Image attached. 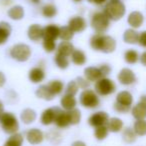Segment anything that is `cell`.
<instances>
[{"label":"cell","instance_id":"43","mask_svg":"<svg viewBox=\"0 0 146 146\" xmlns=\"http://www.w3.org/2000/svg\"><path fill=\"white\" fill-rule=\"evenodd\" d=\"M56 137H61V135H60V133H59V132L54 131V130H52V131L48 132V133L46 134V138L52 144H58L59 143V142L56 140Z\"/></svg>","mask_w":146,"mask_h":146},{"label":"cell","instance_id":"45","mask_svg":"<svg viewBox=\"0 0 146 146\" xmlns=\"http://www.w3.org/2000/svg\"><path fill=\"white\" fill-rule=\"evenodd\" d=\"M138 44H139L140 46L146 48V30L142 31V32L139 34V40H138Z\"/></svg>","mask_w":146,"mask_h":146},{"label":"cell","instance_id":"39","mask_svg":"<svg viewBox=\"0 0 146 146\" xmlns=\"http://www.w3.org/2000/svg\"><path fill=\"white\" fill-rule=\"evenodd\" d=\"M108 133H109V130H108L106 125L95 127V129H94V137L97 140H99V141H102V140L105 139L108 136Z\"/></svg>","mask_w":146,"mask_h":146},{"label":"cell","instance_id":"4","mask_svg":"<svg viewBox=\"0 0 146 146\" xmlns=\"http://www.w3.org/2000/svg\"><path fill=\"white\" fill-rule=\"evenodd\" d=\"M90 25L96 33L104 34L110 26V19L103 11H97L91 15Z\"/></svg>","mask_w":146,"mask_h":146},{"label":"cell","instance_id":"16","mask_svg":"<svg viewBox=\"0 0 146 146\" xmlns=\"http://www.w3.org/2000/svg\"><path fill=\"white\" fill-rule=\"evenodd\" d=\"M60 27L56 24H48L43 27V39H50L56 41L59 38Z\"/></svg>","mask_w":146,"mask_h":146},{"label":"cell","instance_id":"24","mask_svg":"<svg viewBox=\"0 0 146 146\" xmlns=\"http://www.w3.org/2000/svg\"><path fill=\"white\" fill-rule=\"evenodd\" d=\"M131 114L136 120L146 119V105L142 102L138 101L131 108Z\"/></svg>","mask_w":146,"mask_h":146},{"label":"cell","instance_id":"9","mask_svg":"<svg viewBox=\"0 0 146 146\" xmlns=\"http://www.w3.org/2000/svg\"><path fill=\"white\" fill-rule=\"evenodd\" d=\"M109 120V115L105 111H96L92 113L88 118V124L92 127H99L106 125Z\"/></svg>","mask_w":146,"mask_h":146},{"label":"cell","instance_id":"49","mask_svg":"<svg viewBox=\"0 0 146 146\" xmlns=\"http://www.w3.org/2000/svg\"><path fill=\"white\" fill-rule=\"evenodd\" d=\"M71 146H87V145H86V143L84 141H81V140H76V141H74L72 144H71Z\"/></svg>","mask_w":146,"mask_h":146},{"label":"cell","instance_id":"42","mask_svg":"<svg viewBox=\"0 0 146 146\" xmlns=\"http://www.w3.org/2000/svg\"><path fill=\"white\" fill-rule=\"evenodd\" d=\"M76 82L78 84V87L79 89H82V90H85V89H88L90 86V83L85 77H77L76 78Z\"/></svg>","mask_w":146,"mask_h":146},{"label":"cell","instance_id":"8","mask_svg":"<svg viewBox=\"0 0 146 146\" xmlns=\"http://www.w3.org/2000/svg\"><path fill=\"white\" fill-rule=\"evenodd\" d=\"M94 91L99 96H108L116 91V84L112 79L108 77H102L95 82Z\"/></svg>","mask_w":146,"mask_h":146},{"label":"cell","instance_id":"7","mask_svg":"<svg viewBox=\"0 0 146 146\" xmlns=\"http://www.w3.org/2000/svg\"><path fill=\"white\" fill-rule=\"evenodd\" d=\"M9 54H10L11 58L18 62H26L31 57L32 50H31L30 46L25 43H17L10 48Z\"/></svg>","mask_w":146,"mask_h":146},{"label":"cell","instance_id":"12","mask_svg":"<svg viewBox=\"0 0 146 146\" xmlns=\"http://www.w3.org/2000/svg\"><path fill=\"white\" fill-rule=\"evenodd\" d=\"M25 138L31 145H39L42 143L45 138V135L40 129L38 128H31L28 129L25 133Z\"/></svg>","mask_w":146,"mask_h":146},{"label":"cell","instance_id":"30","mask_svg":"<svg viewBox=\"0 0 146 146\" xmlns=\"http://www.w3.org/2000/svg\"><path fill=\"white\" fill-rule=\"evenodd\" d=\"M24 143V137L21 133L17 132L10 135V137L4 142L3 146H22Z\"/></svg>","mask_w":146,"mask_h":146},{"label":"cell","instance_id":"28","mask_svg":"<svg viewBox=\"0 0 146 146\" xmlns=\"http://www.w3.org/2000/svg\"><path fill=\"white\" fill-rule=\"evenodd\" d=\"M7 15L12 20L18 21L23 19V17L25 15V10L21 5H15V6H12L11 8H9Z\"/></svg>","mask_w":146,"mask_h":146},{"label":"cell","instance_id":"36","mask_svg":"<svg viewBox=\"0 0 146 146\" xmlns=\"http://www.w3.org/2000/svg\"><path fill=\"white\" fill-rule=\"evenodd\" d=\"M54 62L56 64V66L60 69H66L69 66V59L68 57L64 56V55H61L59 53L56 52L54 56Z\"/></svg>","mask_w":146,"mask_h":146},{"label":"cell","instance_id":"40","mask_svg":"<svg viewBox=\"0 0 146 146\" xmlns=\"http://www.w3.org/2000/svg\"><path fill=\"white\" fill-rule=\"evenodd\" d=\"M78 90H79V87H78V84L76 82V80H71V81L68 82V84L66 85V88H65V94H69V95L75 96L76 94L78 93Z\"/></svg>","mask_w":146,"mask_h":146},{"label":"cell","instance_id":"13","mask_svg":"<svg viewBox=\"0 0 146 146\" xmlns=\"http://www.w3.org/2000/svg\"><path fill=\"white\" fill-rule=\"evenodd\" d=\"M68 25L74 33H81L87 27V22L82 16H73L69 19Z\"/></svg>","mask_w":146,"mask_h":146},{"label":"cell","instance_id":"25","mask_svg":"<svg viewBox=\"0 0 146 146\" xmlns=\"http://www.w3.org/2000/svg\"><path fill=\"white\" fill-rule=\"evenodd\" d=\"M75 50L74 45L70 42V41H61L58 45H57L56 52L61 55H64L66 57L71 56L73 51Z\"/></svg>","mask_w":146,"mask_h":146},{"label":"cell","instance_id":"37","mask_svg":"<svg viewBox=\"0 0 146 146\" xmlns=\"http://www.w3.org/2000/svg\"><path fill=\"white\" fill-rule=\"evenodd\" d=\"M75 33L71 30L70 27L67 26H62L60 27V34H59V38L62 41H70L72 40V38L74 37Z\"/></svg>","mask_w":146,"mask_h":146},{"label":"cell","instance_id":"29","mask_svg":"<svg viewBox=\"0 0 146 146\" xmlns=\"http://www.w3.org/2000/svg\"><path fill=\"white\" fill-rule=\"evenodd\" d=\"M106 126H107L109 132L118 133V132H120L123 129V121L118 117H112L109 118Z\"/></svg>","mask_w":146,"mask_h":146},{"label":"cell","instance_id":"2","mask_svg":"<svg viewBox=\"0 0 146 146\" xmlns=\"http://www.w3.org/2000/svg\"><path fill=\"white\" fill-rule=\"evenodd\" d=\"M103 12L110 21H118L125 15L126 7L121 0H109L105 3Z\"/></svg>","mask_w":146,"mask_h":146},{"label":"cell","instance_id":"21","mask_svg":"<svg viewBox=\"0 0 146 146\" xmlns=\"http://www.w3.org/2000/svg\"><path fill=\"white\" fill-rule=\"evenodd\" d=\"M35 95L40 99L45 100V101H51L55 97V95L51 92L47 84H42V85L39 86L35 91Z\"/></svg>","mask_w":146,"mask_h":146},{"label":"cell","instance_id":"1","mask_svg":"<svg viewBox=\"0 0 146 146\" xmlns=\"http://www.w3.org/2000/svg\"><path fill=\"white\" fill-rule=\"evenodd\" d=\"M90 47L95 51L103 53H112L116 49V40L110 35L95 33L90 38Z\"/></svg>","mask_w":146,"mask_h":146},{"label":"cell","instance_id":"52","mask_svg":"<svg viewBox=\"0 0 146 146\" xmlns=\"http://www.w3.org/2000/svg\"><path fill=\"white\" fill-rule=\"evenodd\" d=\"M31 2L35 3V4H37V3H39V2H40V0H31Z\"/></svg>","mask_w":146,"mask_h":146},{"label":"cell","instance_id":"22","mask_svg":"<svg viewBox=\"0 0 146 146\" xmlns=\"http://www.w3.org/2000/svg\"><path fill=\"white\" fill-rule=\"evenodd\" d=\"M37 118V113L34 109L32 108H25L22 110L20 114V120L23 124L25 125H29V124L33 123Z\"/></svg>","mask_w":146,"mask_h":146},{"label":"cell","instance_id":"44","mask_svg":"<svg viewBox=\"0 0 146 146\" xmlns=\"http://www.w3.org/2000/svg\"><path fill=\"white\" fill-rule=\"evenodd\" d=\"M99 69H100V71H101L103 77H107V76L109 75L110 73H111V71H112L111 66H110L109 64H106V63H104V64L100 65Z\"/></svg>","mask_w":146,"mask_h":146},{"label":"cell","instance_id":"23","mask_svg":"<svg viewBox=\"0 0 146 146\" xmlns=\"http://www.w3.org/2000/svg\"><path fill=\"white\" fill-rule=\"evenodd\" d=\"M12 32L11 25L6 21L0 22V45H3L7 42Z\"/></svg>","mask_w":146,"mask_h":146},{"label":"cell","instance_id":"5","mask_svg":"<svg viewBox=\"0 0 146 146\" xmlns=\"http://www.w3.org/2000/svg\"><path fill=\"white\" fill-rule=\"evenodd\" d=\"M0 125L3 131L9 135L17 133L19 130L18 118L11 112H4L2 117L0 118Z\"/></svg>","mask_w":146,"mask_h":146},{"label":"cell","instance_id":"34","mask_svg":"<svg viewBox=\"0 0 146 146\" xmlns=\"http://www.w3.org/2000/svg\"><path fill=\"white\" fill-rule=\"evenodd\" d=\"M47 85H48L49 89L51 90V92H52L55 96L61 94L63 89H64V83H63L62 81H60V80H52V81L49 82Z\"/></svg>","mask_w":146,"mask_h":146},{"label":"cell","instance_id":"41","mask_svg":"<svg viewBox=\"0 0 146 146\" xmlns=\"http://www.w3.org/2000/svg\"><path fill=\"white\" fill-rule=\"evenodd\" d=\"M42 46H43V49L48 53L54 52V51L57 49L56 41L50 40V39H43Z\"/></svg>","mask_w":146,"mask_h":146},{"label":"cell","instance_id":"14","mask_svg":"<svg viewBox=\"0 0 146 146\" xmlns=\"http://www.w3.org/2000/svg\"><path fill=\"white\" fill-rule=\"evenodd\" d=\"M28 78L32 83H41L45 79V71L43 67L36 66L31 68L28 72Z\"/></svg>","mask_w":146,"mask_h":146},{"label":"cell","instance_id":"46","mask_svg":"<svg viewBox=\"0 0 146 146\" xmlns=\"http://www.w3.org/2000/svg\"><path fill=\"white\" fill-rule=\"evenodd\" d=\"M5 83H6V76L2 71H0V87H3Z\"/></svg>","mask_w":146,"mask_h":146},{"label":"cell","instance_id":"48","mask_svg":"<svg viewBox=\"0 0 146 146\" xmlns=\"http://www.w3.org/2000/svg\"><path fill=\"white\" fill-rule=\"evenodd\" d=\"M139 61L143 66H146V51L141 53V55L139 57Z\"/></svg>","mask_w":146,"mask_h":146},{"label":"cell","instance_id":"15","mask_svg":"<svg viewBox=\"0 0 146 146\" xmlns=\"http://www.w3.org/2000/svg\"><path fill=\"white\" fill-rule=\"evenodd\" d=\"M127 22L130 25V27L133 29H137L143 25L144 16L139 11H132L129 13L127 17Z\"/></svg>","mask_w":146,"mask_h":146},{"label":"cell","instance_id":"31","mask_svg":"<svg viewBox=\"0 0 146 146\" xmlns=\"http://www.w3.org/2000/svg\"><path fill=\"white\" fill-rule=\"evenodd\" d=\"M57 7L52 3H47L41 9V13L45 18H53L57 15Z\"/></svg>","mask_w":146,"mask_h":146},{"label":"cell","instance_id":"26","mask_svg":"<svg viewBox=\"0 0 146 146\" xmlns=\"http://www.w3.org/2000/svg\"><path fill=\"white\" fill-rule=\"evenodd\" d=\"M139 34L140 33H138L136 29H126L123 33V41L127 44H137L139 40Z\"/></svg>","mask_w":146,"mask_h":146},{"label":"cell","instance_id":"38","mask_svg":"<svg viewBox=\"0 0 146 146\" xmlns=\"http://www.w3.org/2000/svg\"><path fill=\"white\" fill-rule=\"evenodd\" d=\"M69 113V118H70V124L71 125H77L80 123L82 118L81 111L77 108H74V109L68 111Z\"/></svg>","mask_w":146,"mask_h":146},{"label":"cell","instance_id":"3","mask_svg":"<svg viewBox=\"0 0 146 146\" xmlns=\"http://www.w3.org/2000/svg\"><path fill=\"white\" fill-rule=\"evenodd\" d=\"M132 104H133V96L129 91H120L116 95V100L114 102L113 109L117 113L125 114L131 110Z\"/></svg>","mask_w":146,"mask_h":146},{"label":"cell","instance_id":"19","mask_svg":"<svg viewBox=\"0 0 146 146\" xmlns=\"http://www.w3.org/2000/svg\"><path fill=\"white\" fill-rule=\"evenodd\" d=\"M54 124L57 126L58 128H67L70 124V118H69V113L68 111H65V110L61 109L58 111L55 118V122Z\"/></svg>","mask_w":146,"mask_h":146},{"label":"cell","instance_id":"10","mask_svg":"<svg viewBox=\"0 0 146 146\" xmlns=\"http://www.w3.org/2000/svg\"><path fill=\"white\" fill-rule=\"evenodd\" d=\"M117 79L120 84L124 86H129L136 82V75L130 68H122L118 73Z\"/></svg>","mask_w":146,"mask_h":146},{"label":"cell","instance_id":"47","mask_svg":"<svg viewBox=\"0 0 146 146\" xmlns=\"http://www.w3.org/2000/svg\"><path fill=\"white\" fill-rule=\"evenodd\" d=\"M87 1L89 3H92V4H95V5H102L107 2V0H87Z\"/></svg>","mask_w":146,"mask_h":146},{"label":"cell","instance_id":"32","mask_svg":"<svg viewBox=\"0 0 146 146\" xmlns=\"http://www.w3.org/2000/svg\"><path fill=\"white\" fill-rule=\"evenodd\" d=\"M139 53L134 49H128L124 53V60L128 64H135L139 61Z\"/></svg>","mask_w":146,"mask_h":146},{"label":"cell","instance_id":"18","mask_svg":"<svg viewBox=\"0 0 146 146\" xmlns=\"http://www.w3.org/2000/svg\"><path fill=\"white\" fill-rule=\"evenodd\" d=\"M27 36L33 42H37L43 38V27L39 24H31L27 30Z\"/></svg>","mask_w":146,"mask_h":146},{"label":"cell","instance_id":"50","mask_svg":"<svg viewBox=\"0 0 146 146\" xmlns=\"http://www.w3.org/2000/svg\"><path fill=\"white\" fill-rule=\"evenodd\" d=\"M4 104H3V102L0 100V118L2 117V115L4 114Z\"/></svg>","mask_w":146,"mask_h":146},{"label":"cell","instance_id":"53","mask_svg":"<svg viewBox=\"0 0 146 146\" xmlns=\"http://www.w3.org/2000/svg\"><path fill=\"white\" fill-rule=\"evenodd\" d=\"M73 1H74V2H81L82 0H73Z\"/></svg>","mask_w":146,"mask_h":146},{"label":"cell","instance_id":"27","mask_svg":"<svg viewBox=\"0 0 146 146\" xmlns=\"http://www.w3.org/2000/svg\"><path fill=\"white\" fill-rule=\"evenodd\" d=\"M71 62L73 64L77 65V66H82L86 63L87 61V57L86 54L84 53V51H82L81 49H75L73 51V53L71 54Z\"/></svg>","mask_w":146,"mask_h":146},{"label":"cell","instance_id":"51","mask_svg":"<svg viewBox=\"0 0 146 146\" xmlns=\"http://www.w3.org/2000/svg\"><path fill=\"white\" fill-rule=\"evenodd\" d=\"M139 101L142 102V103H144L146 105V95H141V96H140Z\"/></svg>","mask_w":146,"mask_h":146},{"label":"cell","instance_id":"17","mask_svg":"<svg viewBox=\"0 0 146 146\" xmlns=\"http://www.w3.org/2000/svg\"><path fill=\"white\" fill-rule=\"evenodd\" d=\"M84 77L89 82H96L103 77L99 67L88 66L84 69Z\"/></svg>","mask_w":146,"mask_h":146},{"label":"cell","instance_id":"20","mask_svg":"<svg viewBox=\"0 0 146 146\" xmlns=\"http://www.w3.org/2000/svg\"><path fill=\"white\" fill-rule=\"evenodd\" d=\"M61 108L65 111H70V110L76 108L77 105V100L75 96L69 95V94H64L60 99Z\"/></svg>","mask_w":146,"mask_h":146},{"label":"cell","instance_id":"11","mask_svg":"<svg viewBox=\"0 0 146 146\" xmlns=\"http://www.w3.org/2000/svg\"><path fill=\"white\" fill-rule=\"evenodd\" d=\"M59 110H60V107H57V106L49 107V108H46L45 110H43V112L41 113V116H40L41 124L44 126H48L54 123L55 118H56V115Z\"/></svg>","mask_w":146,"mask_h":146},{"label":"cell","instance_id":"6","mask_svg":"<svg viewBox=\"0 0 146 146\" xmlns=\"http://www.w3.org/2000/svg\"><path fill=\"white\" fill-rule=\"evenodd\" d=\"M79 103L87 109H95L100 105L99 95L92 89L82 90L79 94Z\"/></svg>","mask_w":146,"mask_h":146},{"label":"cell","instance_id":"33","mask_svg":"<svg viewBox=\"0 0 146 146\" xmlns=\"http://www.w3.org/2000/svg\"><path fill=\"white\" fill-rule=\"evenodd\" d=\"M133 130L137 136H145L146 135V119L136 120L134 122Z\"/></svg>","mask_w":146,"mask_h":146},{"label":"cell","instance_id":"35","mask_svg":"<svg viewBox=\"0 0 146 146\" xmlns=\"http://www.w3.org/2000/svg\"><path fill=\"white\" fill-rule=\"evenodd\" d=\"M136 138H137V135L136 133L134 132L133 128H130V127H127L123 130L122 132V139L125 143H133V142L136 141Z\"/></svg>","mask_w":146,"mask_h":146}]
</instances>
